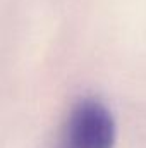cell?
Masks as SVG:
<instances>
[{
	"label": "cell",
	"instance_id": "6da1fadb",
	"mask_svg": "<svg viewBox=\"0 0 146 148\" xmlns=\"http://www.w3.org/2000/svg\"><path fill=\"white\" fill-rule=\"evenodd\" d=\"M115 122L112 114L96 100L77 103L67 117L60 148H112Z\"/></svg>",
	"mask_w": 146,
	"mask_h": 148
}]
</instances>
